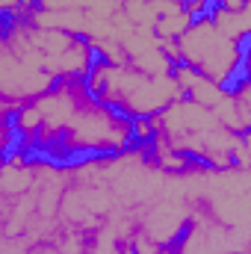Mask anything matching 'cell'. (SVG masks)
I'll use <instances>...</instances> for the list:
<instances>
[{"label":"cell","instance_id":"obj_1","mask_svg":"<svg viewBox=\"0 0 251 254\" xmlns=\"http://www.w3.org/2000/svg\"><path fill=\"white\" fill-rule=\"evenodd\" d=\"M130 148H133V119L86 95L65 122L60 139L51 145L45 160L74 163L83 157H122Z\"/></svg>","mask_w":251,"mask_h":254},{"label":"cell","instance_id":"obj_2","mask_svg":"<svg viewBox=\"0 0 251 254\" xmlns=\"http://www.w3.org/2000/svg\"><path fill=\"white\" fill-rule=\"evenodd\" d=\"M92 98L113 107L127 119H145L154 113H163L172 101L181 98L172 74L169 77H148L130 65H110L95 60L89 74L83 77Z\"/></svg>","mask_w":251,"mask_h":254},{"label":"cell","instance_id":"obj_3","mask_svg":"<svg viewBox=\"0 0 251 254\" xmlns=\"http://www.w3.org/2000/svg\"><path fill=\"white\" fill-rule=\"evenodd\" d=\"M3 39L12 48H18L24 57H30L54 80H68V77L83 80L95 63V51L83 36L63 33V30H45L30 21H6Z\"/></svg>","mask_w":251,"mask_h":254},{"label":"cell","instance_id":"obj_4","mask_svg":"<svg viewBox=\"0 0 251 254\" xmlns=\"http://www.w3.org/2000/svg\"><path fill=\"white\" fill-rule=\"evenodd\" d=\"M178 57L184 65H189L192 71L204 74L207 80L219 86H231L237 74H249L246 71L249 45H237L225 39L207 15L192 18L187 33L178 39Z\"/></svg>","mask_w":251,"mask_h":254},{"label":"cell","instance_id":"obj_5","mask_svg":"<svg viewBox=\"0 0 251 254\" xmlns=\"http://www.w3.org/2000/svg\"><path fill=\"white\" fill-rule=\"evenodd\" d=\"M54 83L57 80L51 74H45L30 57H24L0 36V101H6L12 113L45 95Z\"/></svg>","mask_w":251,"mask_h":254},{"label":"cell","instance_id":"obj_6","mask_svg":"<svg viewBox=\"0 0 251 254\" xmlns=\"http://www.w3.org/2000/svg\"><path fill=\"white\" fill-rule=\"evenodd\" d=\"M172 80H175L181 98H187V101L198 104V107H204V110H213V107L222 101L225 89H228V86H219V83L207 80L204 74L192 71V68L184 65V63H178L175 68H172Z\"/></svg>","mask_w":251,"mask_h":254},{"label":"cell","instance_id":"obj_7","mask_svg":"<svg viewBox=\"0 0 251 254\" xmlns=\"http://www.w3.org/2000/svg\"><path fill=\"white\" fill-rule=\"evenodd\" d=\"M207 18L213 21V27L237 42V45H249V33H251V0L243 6V9H219V6H210Z\"/></svg>","mask_w":251,"mask_h":254},{"label":"cell","instance_id":"obj_8","mask_svg":"<svg viewBox=\"0 0 251 254\" xmlns=\"http://www.w3.org/2000/svg\"><path fill=\"white\" fill-rule=\"evenodd\" d=\"M189 24H192L189 12L184 9V6H175L172 12H163V15L157 18V24H154V36H157V39H169V42H178V39L187 33Z\"/></svg>","mask_w":251,"mask_h":254},{"label":"cell","instance_id":"obj_9","mask_svg":"<svg viewBox=\"0 0 251 254\" xmlns=\"http://www.w3.org/2000/svg\"><path fill=\"white\" fill-rule=\"evenodd\" d=\"M127 65L136 68V71H142V74H148V77H169L172 68H175V63H172L160 48H151V51H145V54H139V57H130Z\"/></svg>","mask_w":251,"mask_h":254},{"label":"cell","instance_id":"obj_10","mask_svg":"<svg viewBox=\"0 0 251 254\" xmlns=\"http://www.w3.org/2000/svg\"><path fill=\"white\" fill-rule=\"evenodd\" d=\"M122 15H125L136 30H154V24H157V18H160L154 0H139V3L122 6Z\"/></svg>","mask_w":251,"mask_h":254},{"label":"cell","instance_id":"obj_11","mask_svg":"<svg viewBox=\"0 0 251 254\" xmlns=\"http://www.w3.org/2000/svg\"><path fill=\"white\" fill-rule=\"evenodd\" d=\"M36 9H39L36 0H0V15L6 21H30Z\"/></svg>","mask_w":251,"mask_h":254},{"label":"cell","instance_id":"obj_12","mask_svg":"<svg viewBox=\"0 0 251 254\" xmlns=\"http://www.w3.org/2000/svg\"><path fill=\"white\" fill-rule=\"evenodd\" d=\"M15 148V127H12V107L0 101V154H9Z\"/></svg>","mask_w":251,"mask_h":254},{"label":"cell","instance_id":"obj_13","mask_svg":"<svg viewBox=\"0 0 251 254\" xmlns=\"http://www.w3.org/2000/svg\"><path fill=\"white\" fill-rule=\"evenodd\" d=\"M157 133V125H154V116H145V119H133V145H145L151 142Z\"/></svg>","mask_w":251,"mask_h":254},{"label":"cell","instance_id":"obj_14","mask_svg":"<svg viewBox=\"0 0 251 254\" xmlns=\"http://www.w3.org/2000/svg\"><path fill=\"white\" fill-rule=\"evenodd\" d=\"M210 0H189V3H184V9L189 12V18H201V15H207L210 12Z\"/></svg>","mask_w":251,"mask_h":254},{"label":"cell","instance_id":"obj_15","mask_svg":"<svg viewBox=\"0 0 251 254\" xmlns=\"http://www.w3.org/2000/svg\"><path fill=\"white\" fill-rule=\"evenodd\" d=\"M213 6H219V9H243L249 0H210Z\"/></svg>","mask_w":251,"mask_h":254},{"label":"cell","instance_id":"obj_16","mask_svg":"<svg viewBox=\"0 0 251 254\" xmlns=\"http://www.w3.org/2000/svg\"><path fill=\"white\" fill-rule=\"evenodd\" d=\"M119 6H130V3H139V0H116Z\"/></svg>","mask_w":251,"mask_h":254},{"label":"cell","instance_id":"obj_17","mask_svg":"<svg viewBox=\"0 0 251 254\" xmlns=\"http://www.w3.org/2000/svg\"><path fill=\"white\" fill-rule=\"evenodd\" d=\"M3 30H6V18L0 15V36H3Z\"/></svg>","mask_w":251,"mask_h":254},{"label":"cell","instance_id":"obj_18","mask_svg":"<svg viewBox=\"0 0 251 254\" xmlns=\"http://www.w3.org/2000/svg\"><path fill=\"white\" fill-rule=\"evenodd\" d=\"M166 3H178V6H184V3H189V0H166Z\"/></svg>","mask_w":251,"mask_h":254}]
</instances>
